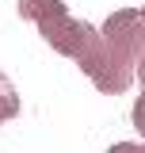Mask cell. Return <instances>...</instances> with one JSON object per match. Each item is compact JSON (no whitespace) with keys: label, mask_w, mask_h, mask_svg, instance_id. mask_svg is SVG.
<instances>
[{"label":"cell","mask_w":145,"mask_h":153,"mask_svg":"<svg viewBox=\"0 0 145 153\" xmlns=\"http://www.w3.org/2000/svg\"><path fill=\"white\" fill-rule=\"evenodd\" d=\"M99 38L115 57H122L126 65H138V57L145 50V31H141V19H138V8H118L111 12L107 23L99 27Z\"/></svg>","instance_id":"1"},{"label":"cell","mask_w":145,"mask_h":153,"mask_svg":"<svg viewBox=\"0 0 145 153\" xmlns=\"http://www.w3.org/2000/svg\"><path fill=\"white\" fill-rule=\"evenodd\" d=\"M38 31H42V38L54 46L57 54L72 57V61L84 54V46H88L92 38L99 35L92 23H80V19H72L69 12H61V16H50V19H38Z\"/></svg>","instance_id":"2"},{"label":"cell","mask_w":145,"mask_h":153,"mask_svg":"<svg viewBox=\"0 0 145 153\" xmlns=\"http://www.w3.org/2000/svg\"><path fill=\"white\" fill-rule=\"evenodd\" d=\"M61 12H69L61 0H19V16L23 19H50V16H61Z\"/></svg>","instance_id":"3"},{"label":"cell","mask_w":145,"mask_h":153,"mask_svg":"<svg viewBox=\"0 0 145 153\" xmlns=\"http://www.w3.org/2000/svg\"><path fill=\"white\" fill-rule=\"evenodd\" d=\"M19 115V96H16V88H12V80L0 73V126L8 123V119H16Z\"/></svg>","instance_id":"4"},{"label":"cell","mask_w":145,"mask_h":153,"mask_svg":"<svg viewBox=\"0 0 145 153\" xmlns=\"http://www.w3.org/2000/svg\"><path fill=\"white\" fill-rule=\"evenodd\" d=\"M134 130L145 138V92L138 96V103H134Z\"/></svg>","instance_id":"5"},{"label":"cell","mask_w":145,"mask_h":153,"mask_svg":"<svg viewBox=\"0 0 145 153\" xmlns=\"http://www.w3.org/2000/svg\"><path fill=\"white\" fill-rule=\"evenodd\" d=\"M107 153H141V146H138V142H115Z\"/></svg>","instance_id":"6"},{"label":"cell","mask_w":145,"mask_h":153,"mask_svg":"<svg viewBox=\"0 0 145 153\" xmlns=\"http://www.w3.org/2000/svg\"><path fill=\"white\" fill-rule=\"evenodd\" d=\"M138 19H141V31H145V8H138ZM138 65H145V50H141V57H138ZM134 65V69H138Z\"/></svg>","instance_id":"7"},{"label":"cell","mask_w":145,"mask_h":153,"mask_svg":"<svg viewBox=\"0 0 145 153\" xmlns=\"http://www.w3.org/2000/svg\"><path fill=\"white\" fill-rule=\"evenodd\" d=\"M141 153H145V146H141Z\"/></svg>","instance_id":"8"}]
</instances>
